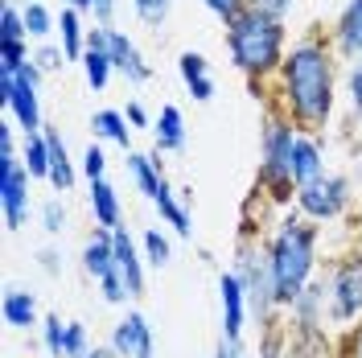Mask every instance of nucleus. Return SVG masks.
<instances>
[{
	"label": "nucleus",
	"mask_w": 362,
	"mask_h": 358,
	"mask_svg": "<svg viewBox=\"0 0 362 358\" xmlns=\"http://www.w3.org/2000/svg\"><path fill=\"white\" fill-rule=\"evenodd\" d=\"M284 91L288 103L300 120L321 124L329 108H334V74H329V58L321 45H296L284 58Z\"/></svg>",
	"instance_id": "f257e3e1"
},
{
	"label": "nucleus",
	"mask_w": 362,
	"mask_h": 358,
	"mask_svg": "<svg viewBox=\"0 0 362 358\" xmlns=\"http://www.w3.org/2000/svg\"><path fill=\"white\" fill-rule=\"evenodd\" d=\"M230 58L247 74H268L272 67H280V50H284V25L251 8V13H239L230 21Z\"/></svg>",
	"instance_id": "f03ea898"
},
{
	"label": "nucleus",
	"mask_w": 362,
	"mask_h": 358,
	"mask_svg": "<svg viewBox=\"0 0 362 358\" xmlns=\"http://www.w3.org/2000/svg\"><path fill=\"white\" fill-rule=\"evenodd\" d=\"M313 239H317V231L313 226H300V223H284V231L276 235L272 260H268L276 301L293 305L296 296L305 292V280H309V268H313Z\"/></svg>",
	"instance_id": "7ed1b4c3"
},
{
	"label": "nucleus",
	"mask_w": 362,
	"mask_h": 358,
	"mask_svg": "<svg viewBox=\"0 0 362 358\" xmlns=\"http://www.w3.org/2000/svg\"><path fill=\"white\" fill-rule=\"evenodd\" d=\"M0 202H4V223L17 231L25 223V202H29V169L13 157V132L0 124Z\"/></svg>",
	"instance_id": "20e7f679"
},
{
	"label": "nucleus",
	"mask_w": 362,
	"mask_h": 358,
	"mask_svg": "<svg viewBox=\"0 0 362 358\" xmlns=\"http://www.w3.org/2000/svg\"><path fill=\"white\" fill-rule=\"evenodd\" d=\"M0 99H4V108H13L25 136L42 128V112H37V67L33 62H25L17 74H0Z\"/></svg>",
	"instance_id": "39448f33"
},
{
	"label": "nucleus",
	"mask_w": 362,
	"mask_h": 358,
	"mask_svg": "<svg viewBox=\"0 0 362 358\" xmlns=\"http://www.w3.org/2000/svg\"><path fill=\"white\" fill-rule=\"evenodd\" d=\"M83 264H87V272L103 284V296H107V301H124L128 289H124V276H119V264H115L112 231H99V235L83 247Z\"/></svg>",
	"instance_id": "423d86ee"
},
{
	"label": "nucleus",
	"mask_w": 362,
	"mask_h": 358,
	"mask_svg": "<svg viewBox=\"0 0 362 358\" xmlns=\"http://www.w3.org/2000/svg\"><path fill=\"white\" fill-rule=\"evenodd\" d=\"M296 202L313 219H334L341 206H346V181L341 178H313L309 185H300Z\"/></svg>",
	"instance_id": "0eeeda50"
},
{
	"label": "nucleus",
	"mask_w": 362,
	"mask_h": 358,
	"mask_svg": "<svg viewBox=\"0 0 362 358\" xmlns=\"http://www.w3.org/2000/svg\"><path fill=\"white\" fill-rule=\"evenodd\" d=\"M293 149H296L293 128L272 124L268 149H264V178L276 181V185H280V181H293Z\"/></svg>",
	"instance_id": "6e6552de"
},
{
	"label": "nucleus",
	"mask_w": 362,
	"mask_h": 358,
	"mask_svg": "<svg viewBox=\"0 0 362 358\" xmlns=\"http://www.w3.org/2000/svg\"><path fill=\"white\" fill-rule=\"evenodd\" d=\"M112 350H119V358H153V330L140 313H128L112 334Z\"/></svg>",
	"instance_id": "1a4fd4ad"
},
{
	"label": "nucleus",
	"mask_w": 362,
	"mask_h": 358,
	"mask_svg": "<svg viewBox=\"0 0 362 358\" xmlns=\"http://www.w3.org/2000/svg\"><path fill=\"white\" fill-rule=\"evenodd\" d=\"M334 313L346 317L362 313V264H341L334 276Z\"/></svg>",
	"instance_id": "9d476101"
},
{
	"label": "nucleus",
	"mask_w": 362,
	"mask_h": 358,
	"mask_svg": "<svg viewBox=\"0 0 362 358\" xmlns=\"http://www.w3.org/2000/svg\"><path fill=\"white\" fill-rule=\"evenodd\" d=\"M218 289H223V337H235L243 334V280L235 276V272H226L223 280H218Z\"/></svg>",
	"instance_id": "9b49d317"
},
{
	"label": "nucleus",
	"mask_w": 362,
	"mask_h": 358,
	"mask_svg": "<svg viewBox=\"0 0 362 358\" xmlns=\"http://www.w3.org/2000/svg\"><path fill=\"white\" fill-rule=\"evenodd\" d=\"M83 70H87V83L95 91L107 87V74H112V54H107V29H90L87 37V54H83Z\"/></svg>",
	"instance_id": "f8f14e48"
},
{
	"label": "nucleus",
	"mask_w": 362,
	"mask_h": 358,
	"mask_svg": "<svg viewBox=\"0 0 362 358\" xmlns=\"http://www.w3.org/2000/svg\"><path fill=\"white\" fill-rule=\"evenodd\" d=\"M107 54H112V67L115 70H124L132 83H144L153 70L144 67V58H140V50H136L124 33H115V29H107Z\"/></svg>",
	"instance_id": "ddd939ff"
},
{
	"label": "nucleus",
	"mask_w": 362,
	"mask_h": 358,
	"mask_svg": "<svg viewBox=\"0 0 362 358\" xmlns=\"http://www.w3.org/2000/svg\"><path fill=\"white\" fill-rule=\"evenodd\" d=\"M112 239H115V264H119V276H124V289H128V296H140V292H144V272H140L132 239H128V231H119V226L112 231Z\"/></svg>",
	"instance_id": "4468645a"
},
{
	"label": "nucleus",
	"mask_w": 362,
	"mask_h": 358,
	"mask_svg": "<svg viewBox=\"0 0 362 358\" xmlns=\"http://www.w3.org/2000/svg\"><path fill=\"white\" fill-rule=\"evenodd\" d=\"M181 79H185V87L194 91V99H202V103L214 95V83H210V74H206L202 54H181Z\"/></svg>",
	"instance_id": "2eb2a0df"
},
{
	"label": "nucleus",
	"mask_w": 362,
	"mask_h": 358,
	"mask_svg": "<svg viewBox=\"0 0 362 358\" xmlns=\"http://www.w3.org/2000/svg\"><path fill=\"white\" fill-rule=\"evenodd\" d=\"M181 144H185L181 112L169 103V108H160V120H157V149H160V153H177Z\"/></svg>",
	"instance_id": "dca6fc26"
},
{
	"label": "nucleus",
	"mask_w": 362,
	"mask_h": 358,
	"mask_svg": "<svg viewBox=\"0 0 362 358\" xmlns=\"http://www.w3.org/2000/svg\"><path fill=\"white\" fill-rule=\"evenodd\" d=\"M313 178H321V153H317L313 140H296V149H293V181L296 185H309Z\"/></svg>",
	"instance_id": "f3484780"
},
{
	"label": "nucleus",
	"mask_w": 362,
	"mask_h": 358,
	"mask_svg": "<svg viewBox=\"0 0 362 358\" xmlns=\"http://www.w3.org/2000/svg\"><path fill=\"white\" fill-rule=\"evenodd\" d=\"M90 210L103 226H119V202H115V190L107 181H90Z\"/></svg>",
	"instance_id": "a211bd4d"
},
{
	"label": "nucleus",
	"mask_w": 362,
	"mask_h": 358,
	"mask_svg": "<svg viewBox=\"0 0 362 358\" xmlns=\"http://www.w3.org/2000/svg\"><path fill=\"white\" fill-rule=\"evenodd\" d=\"M45 140H49V181H54V190H70V181H74V169H70L66 161V144H62V136L45 132Z\"/></svg>",
	"instance_id": "6ab92c4d"
},
{
	"label": "nucleus",
	"mask_w": 362,
	"mask_h": 358,
	"mask_svg": "<svg viewBox=\"0 0 362 358\" xmlns=\"http://www.w3.org/2000/svg\"><path fill=\"white\" fill-rule=\"evenodd\" d=\"M338 42L350 54L362 50V0H350L346 4V13H341V21H338Z\"/></svg>",
	"instance_id": "aec40b11"
},
{
	"label": "nucleus",
	"mask_w": 362,
	"mask_h": 358,
	"mask_svg": "<svg viewBox=\"0 0 362 358\" xmlns=\"http://www.w3.org/2000/svg\"><path fill=\"white\" fill-rule=\"evenodd\" d=\"M4 321L17 325V330H29V325L37 321V301H33L29 292H8V296H4Z\"/></svg>",
	"instance_id": "412c9836"
},
{
	"label": "nucleus",
	"mask_w": 362,
	"mask_h": 358,
	"mask_svg": "<svg viewBox=\"0 0 362 358\" xmlns=\"http://www.w3.org/2000/svg\"><path fill=\"white\" fill-rule=\"evenodd\" d=\"M25 169H29V178H49V140H45V132L25 136Z\"/></svg>",
	"instance_id": "4be33fe9"
},
{
	"label": "nucleus",
	"mask_w": 362,
	"mask_h": 358,
	"mask_svg": "<svg viewBox=\"0 0 362 358\" xmlns=\"http://www.w3.org/2000/svg\"><path fill=\"white\" fill-rule=\"evenodd\" d=\"M128 169H132L136 185L148 194V198H157L160 190H165V181H160V161H148V157H128Z\"/></svg>",
	"instance_id": "5701e85b"
},
{
	"label": "nucleus",
	"mask_w": 362,
	"mask_h": 358,
	"mask_svg": "<svg viewBox=\"0 0 362 358\" xmlns=\"http://www.w3.org/2000/svg\"><path fill=\"white\" fill-rule=\"evenodd\" d=\"M153 202H157V210L165 214V219H169V226H173L177 235H189V214H185V210H181L177 202H173V194H169V185H165V190H160V194H157Z\"/></svg>",
	"instance_id": "b1692460"
},
{
	"label": "nucleus",
	"mask_w": 362,
	"mask_h": 358,
	"mask_svg": "<svg viewBox=\"0 0 362 358\" xmlns=\"http://www.w3.org/2000/svg\"><path fill=\"white\" fill-rule=\"evenodd\" d=\"M95 132L103 136V140H115V144L128 149V128H124V115L119 112H99L95 115Z\"/></svg>",
	"instance_id": "393cba45"
},
{
	"label": "nucleus",
	"mask_w": 362,
	"mask_h": 358,
	"mask_svg": "<svg viewBox=\"0 0 362 358\" xmlns=\"http://www.w3.org/2000/svg\"><path fill=\"white\" fill-rule=\"evenodd\" d=\"M62 50H66V58H83V54H87V50H83V29H78L74 8L62 13Z\"/></svg>",
	"instance_id": "a878e982"
},
{
	"label": "nucleus",
	"mask_w": 362,
	"mask_h": 358,
	"mask_svg": "<svg viewBox=\"0 0 362 358\" xmlns=\"http://www.w3.org/2000/svg\"><path fill=\"white\" fill-rule=\"evenodd\" d=\"M21 17H25V29H29V37H45V33H49V8H45V4L29 0Z\"/></svg>",
	"instance_id": "bb28decb"
},
{
	"label": "nucleus",
	"mask_w": 362,
	"mask_h": 358,
	"mask_svg": "<svg viewBox=\"0 0 362 358\" xmlns=\"http://www.w3.org/2000/svg\"><path fill=\"white\" fill-rule=\"evenodd\" d=\"M25 33V17L13 8V4H4V13H0V42H21Z\"/></svg>",
	"instance_id": "cd10ccee"
},
{
	"label": "nucleus",
	"mask_w": 362,
	"mask_h": 358,
	"mask_svg": "<svg viewBox=\"0 0 362 358\" xmlns=\"http://www.w3.org/2000/svg\"><path fill=\"white\" fill-rule=\"evenodd\" d=\"M87 330L78 321H66V346H62V358H87Z\"/></svg>",
	"instance_id": "c85d7f7f"
},
{
	"label": "nucleus",
	"mask_w": 362,
	"mask_h": 358,
	"mask_svg": "<svg viewBox=\"0 0 362 358\" xmlns=\"http://www.w3.org/2000/svg\"><path fill=\"white\" fill-rule=\"evenodd\" d=\"M62 346H66V325H62V317H45V350L54 358H62Z\"/></svg>",
	"instance_id": "c756f323"
},
{
	"label": "nucleus",
	"mask_w": 362,
	"mask_h": 358,
	"mask_svg": "<svg viewBox=\"0 0 362 358\" xmlns=\"http://www.w3.org/2000/svg\"><path fill=\"white\" fill-rule=\"evenodd\" d=\"M144 247H148V260H153V264H169V243H165V235H160V231H148V235H144Z\"/></svg>",
	"instance_id": "7c9ffc66"
},
{
	"label": "nucleus",
	"mask_w": 362,
	"mask_h": 358,
	"mask_svg": "<svg viewBox=\"0 0 362 358\" xmlns=\"http://www.w3.org/2000/svg\"><path fill=\"white\" fill-rule=\"evenodd\" d=\"M136 4V13L144 17V21H165V13H169V0H132Z\"/></svg>",
	"instance_id": "2f4dec72"
},
{
	"label": "nucleus",
	"mask_w": 362,
	"mask_h": 358,
	"mask_svg": "<svg viewBox=\"0 0 362 358\" xmlns=\"http://www.w3.org/2000/svg\"><path fill=\"white\" fill-rule=\"evenodd\" d=\"M83 169H87V178L90 181H103V153L90 144L87 153H83Z\"/></svg>",
	"instance_id": "473e14b6"
},
{
	"label": "nucleus",
	"mask_w": 362,
	"mask_h": 358,
	"mask_svg": "<svg viewBox=\"0 0 362 358\" xmlns=\"http://www.w3.org/2000/svg\"><path fill=\"white\" fill-rule=\"evenodd\" d=\"M202 4L210 8V13H218L223 21H235V17L243 13V8H239V0H202Z\"/></svg>",
	"instance_id": "72a5a7b5"
},
{
	"label": "nucleus",
	"mask_w": 362,
	"mask_h": 358,
	"mask_svg": "<svg viewBox=\"0 0 362 358\" xmlns=\"http://www.w3.org/2000/svg\"><path fill=\"white\" fill-rule=\"evenodd\" d=\"M42 219H45V231H49V235H54V231H62V219H66V214H62V202H58V198L45 202Z\"/></svg>",
	"instance_id": "f704fd0d"
},
{
	"label": "nucleus",
	"mask_w": 362,
	"mask_h": 358,
	"mask_svg": "<svg viewBox=\"0 0 362 358\" xmlns=\"http://www.w3.org/2000/svg\"><path fill=\"white\" fill-rule=\"evenodd\" d=\"M62 58H66V50H54V45H45L42 54H37V67L54 70V67H62Z\"/></svg>",
	"instance_id": "c9c22d12"
},
{
	"label": "nucleus",
	"mask_w": 362,
	"mask_h": 358,
	"mask_svg": "<svg viewBox=\"0 0 362 358\" xmlns=\"http://www.w3.org/2000/svg\"><path fill=\"white\" fill-rule=\"evenodd\" d=\"M288 4H293V0H255V8L268 13V17H276V21H280V13H284Z\"/></svg>",
	"instance_id": "e433bc0d"
},
{
	"label": "nucleus",
	"mask_w": 362,
	"mask_h": 358,
	"mask_svg": "<svg viewBox=\"0 0 362 358\" xmlns=\"http://www.w3.org/2000/svg\"><path fill=\"white\" fill-rule=\"evenodd\" d=\"M87 8H95L99 21H112V0H87Z\"/></svg>",
	"instance_id": "4c0bfd02"
},
{
	"label": "nucleus",
	"mask_w": 362,
	"mask_h": 358,
	"mask_svg": "<svg viewBox=\"0 0 362 358\" xmlns=\"http://www.w3.org/2000/svg\"><path fill=\"white\" fill-rule=\"evenodd\" d=\"M350 91H354V108L362 112V62H358V70H354V79H350Z\"/></svg>",
	"instance_id": "58836bf2"
},
{
	"label": "nucleus",
	"mask_w": 362,
	"mask_h": 358,
	"mask_svg": "<svg viewBox=\"0 0 362 358\" xmlns=\"http://www.w3.org/2000/svg\"><path fill=\"white\" fill-rule=\"evenodd\" d=\"M128 120H132L136 128H144V124H148V115H144V108H140V103H132V108H128Z\"/></svg>",
	"instance_id": "ea45409f"
},
{
	"label": "nucleus",
	"mask_w": 362,
	"mask_h": 358,
	"mask_svg": "<svg viewBox=\"0 0 362 358\" xmlns=\"http://www.w3.org/2000/svg\"><path fill=\"white\" fill-rule=\"evenodd\" d=\"M214 358H235V342L223 337V346H218V354H214Z\"/></svg>",
	"instance_id": "a19ab883"
},
{
	"label": "nucleus",
	"mask_w": 362,
	"mask_h": 358,
	"mask_svg": "<svg viewBox=\"0 0 362 358\" xmlns=\"http://www.w3.org/2000/svg\"><path fill=\"white\" fill-rule=\"evenodd\" d=\"M87 358H119V350H90Z\"/></svg>",
	"instance_id": "79ce46f5"
},
{
	"label": "nucleus",
	"mask_w": 362,
	"mask_h": 358,
	"mask_svg": "<svg viewBox=\"0 0 362 358\" xmlns=\"http://www.w3.org/2000/svg\"><path fill=\"white\" fill-rule=\"evenodd\" d=\"M70 4H74V8H87V0H70Z\"/></svg>",
	"instance_id": "37998d69"
},
{
	"label": "nucleus",
	"mask_w": 362,
	"mask_h": 358,
	"mask_svg": "<svg viewBox=\"0 0 362 358\" xmlns=\"http://www.w3.org/2000/svg\"><path fill=\"white\" fill-rule=\"evenodd\" d=\"M358 358H362V342H358Z\"/></svg>",
	"instance_id": "c03bdc74"
}]
</instances>
